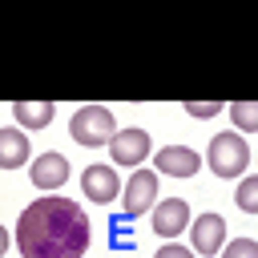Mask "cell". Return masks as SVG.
Listing matches in <instances>:
<instances>
[{
	"instance_id": "9",
	"label": "cell",
	"mask_w": 258,
	"mask_h": 258,
	"mask_svg": "<svg viewBox=\"0 0 258 258\" xmlns=\"http://www.w3.org/2000/svg\"><path fill=\"white\" fill-rule=\"evenodd\" d=\"M153 234L157 238H177L185 226H189V206H185V198H161V202H153Z\"/></svg>"
},
{
	"instance_id": "3",
	"label": "cell",
	"mask_w": 258,
	"mask_h": 258,
	"mask_svg": "<svg viewBox=\"0 0 258 258\" xmlns=\"http://www.w3.org/2000/svg\"><path fill=\"white\" fill-rule=\"evenodd\" d=\"M206 165L218 173V177H238L246 173L250 165V145L242 133H214L210 149H206Z\"/></svg>"
},
{
	"instance_id": "10",
	"label": "cell",
	"mask_w": 258,
	"mask_h": 258,
	"mask_svg": "<svg viewBox=\"0 0 258 258\" xmlns=\"http://www.w3.org/2000/svg\"><path fill=\"white\" fill-rule=\"evenodd\" d=\"M81 189H85L97 206H105V202L121 198V177H117L113 165H89V169L81 173Z\"/></svg>"
},
{
	"instance_id": "18",
	"label": "cell",
	"mask_w": 258,
	"mask_h": 258,
	"mask_svg": "<svg viewBox=\"0 0 258 258\" xmlns=\"http://www.w3.org/2000/svg\"><path fill=\"white\" fill-rule=\"evenodd\" d=\"M4 254H8V230L0 226V258H4Z\"/></svg>"
},
{
	"instance_id": "13",
	"label": "cell",
	"mask_w": 258,
	"mask_h": 258,
	"mask_svg": "<svg viewBox=\"0 0 258 258\" xmlns=\"http://www.w3.org/2000/svg\"><path fill=\"white\" fill-rule=\"evenodd\" d=\"M230 121H234V129L246 137V133H254L258 129V105L254 101H234L230 105Z\"/></svg>"
},
{
	"instance_id": "4",
	"label": "cell",
	"mask_w": 258,
	"mask_h": 258,
	"mask_svg": "<svg viewBox=\"0 0 258 258\" xmlns=\"http://www.w3.org/2000/svg\"><path fill=\"white\" fill-rule=\"evenodd\" d=\"M153 202H157V173L145 169V165H137V169L129 173V185H121V210H125V218L133 222V218L149 214Z\"/></svg>"
},
{
	"instance_id": "11",
	"label": "cell",
	"mask_w": 258,
	"mask_h": 258,
	"mask_svg": "<svg viewBox=\"0 0 258 258\" xmlns=\"http://www.w3.org/2000/svg\"><path fill=\"white\" fill-rule=\"evenodd\" d=\"M12 117H16V129H48L56 117V105L52 101H16Z\"/></svg>"
},
{
	"instance_id": "8",
	"label": "cell",
	"mask_w": 258,
	"mask_h": 258,
	"mask_svg": "<svg viewBox=\"0 0 258 258\" xmlns=\"http://www.w3.org/2000/svg\"><path fill=\"white\" fill-rule=\"evenodd\" d=\"M28 177H32V185L40 194H52V189H60L69 181V157L64 153H40V157H32Z\"/></svg>"
},
{
	"instance_id": "7",
	"label": "cell",
	"mask_w": 258,
	"mask_h": 258,
	"mask_svg": "<svg viewBox=\"0 0 258 258\" xmlns=\"http://www.w3.org/2000/svg\"><path fill=\"white\" fill-rule=\"evenodd\" d=\"M185 230L194 238V254H202V258H210L226 246V218L222 214H198Z\"/></svg>"
},
{
	"instance_id": "6",
	"label": "cell",
	"mask_w": 258,
	"mask_h": 258,
	"mask_svg": "<svg viewBox=\"0 0 258 258\" xmlns=\"http://www.w3.org/2000/svg\"><path fill=\"white\" fill-rule=\"evenodd\" d=\"M202 169V153L189 149V145H161L153 153V173H165V177H194Z\"/></svg>"
},
{
	"instance_id": "17",
	"label": "cell",
	"mask_w": 258,
	"mask_h": 258,
	"mask_svg": "<svg viewBox=\"0 0 258 258\" xmlns=\"http://www.w3.org/2000/svg\"><path fill=\"white\" fill-rule=\"evenodd\" d=\"M153 258H194V250H189V246H177V242H165Z\"/></svg>"
},
{
	"instance_id": "15",
	"label": "cell",
	"mask_w": 258,
	"mask_h": 258,
	"mask_svg": "<svg viewBox=\"0 0 258 258\" xmlns=\"http://www.w3.org/2000/svg\"><path fill=\"white\" fill-rule=\"evenodd\" d=\"M218 254H222V258H258V242H254V238H234V242H226Z\"/></svg>"
},
{
	"instance_id": "16",
	"label": "cell",
	"mask_w": 258,
	"mask_h": 258,
	"mask_svg": "<svg viewBox=\"0 0 258 258\" xmlns=\"http://www.w3.org/2000/svg\"><path fill=\"white\" fill-rule=\"evenodd\" d=\"M185 113L194 121H206V117H218L222 113V101H185Z\"/></svg>"
},
{
	"instance_id": "5",
	"label": "cell",
	"mask_w": 258,
	"mask_h": 258,
	"mask_svg": "<svg viewBox=\"0 0 258 258\" xmlns=\"http://www.w3.org/2000/svg\"><path fill=\"white\" fill-rule=\"evenodd\" d=\"M149 149H153V141H149V133L137 129V125L117 129L113 141H109V157H113L117 165H125V169H137V165L149 157Z\"/></svg>"
},
{
	"instance_id": "1",
	"label": "cell",
	"mask_w": 258,
	"mask_h": 258,
	"mask_svg": "<svg viewBox=\"0 0 258 258\" xmlns=\"http://www.w3.org/2000/svg\"><path fill=\"white\" fill-rule=\"evenodd\" d=\"M89 214L60 194H44L20 210L16 250L20 258H85L89 250Z\"/></svg>"
},
{
	"instance_id": "14",
	"label": "cell",
	"mask_w": 258,
	"mask_h": 258,
	"mask_svg": "<svg viewBox=\"0 0 258 258\" xmlns=\"http://www.w3.org/2000/svg\"><path fill=\"white\" fill-rule=\"evenodd\" d=\"M234 202H238V210H246V214H258V177H242V185H238Z\"/></svg>"
},
{
	"instance_id": "2",
	"label": "cell",
	"mask_w": 258,
	"mask_h": 258,
	"mask_svg": "<svg viewBox=\"0 0 258 258\" xmlns=\"http://www.w3.org/2000/svg\"><path fill=\"white\" fill-rule=\"evenodd\" d=\"M69 133H73L77 145H85V149H101V145L113 141L117 121H113V113H109L105 105H81V109L73 113V121H69Z\"/></svg>"
},
{
	"instance_id": "12",
	"label": "cell",
	"mask_w": 258,
	"mask_h": 258,
	"mask_svg": "<svg viewBox=\"0 0 258 258\" xmlns=\"http://www.w3.org/2000/svg\"><path fill=\"white\" fill-rule=\"evenodd\" d=\"M28 137L24 129H0V169H20L28 161Z\"/></svg>"
}]
</instances>
